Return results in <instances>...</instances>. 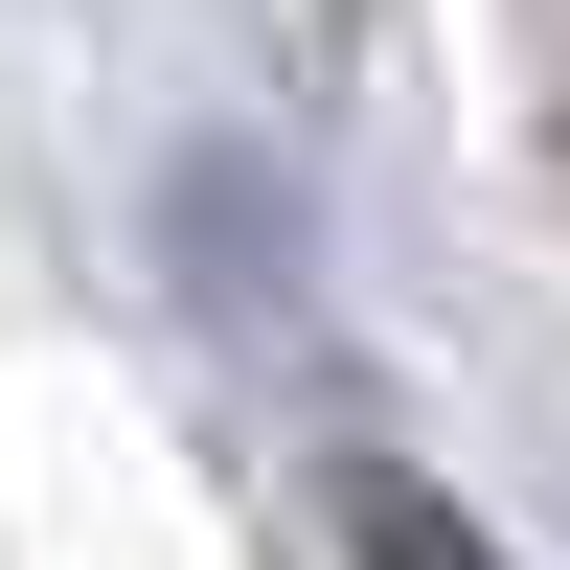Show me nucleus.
<instances>
[{
    "instance_id": "obj_1",
    "label": "nucleus",
    "mask_w": 570,
    "mask_h": 570,
    "mask_svg": "<svg viewBox=\"0 0 570 570\" xmlns=\"http://www.w3.org/2000/svg\"><path fill=\"white\" fill-rule=\"evenodd\" d=\"M343 570H502V548L456 525V502L411 480V456H343Z\"/></svg>"
}]
</instances>
